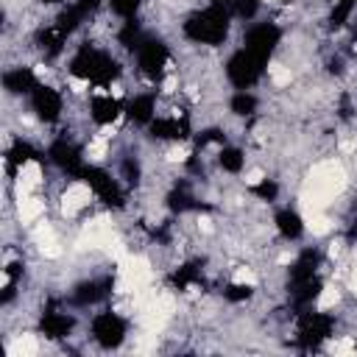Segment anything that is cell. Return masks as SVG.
I'll use <instances>...</instances> for the list:
<instances>
[{
	"mask_svg": "<svg viewBox=\"0 0 357 357\" xmlns=\"http://www.w3.org/2000/svg\"><path fill=\"white\" fill-rule=\"evenodd\" d=\"M70 73L75 78H86L98 86H109L120 75V64L109 53H103L92 45H81V50L70 61Z\"/></svg>",
	"mask_w": 357,
	"mask_h": 357,
	"instance_id": "obj_1",
	"label": "cell"
},
{
	"mask_svg": "<svg viewBox=\"0 0 357 357\" xmlns=\"http://www.w3.org/2000/svg\"><path fill=\"white\" fill-rule=\"evenodd\" d=\"M229 17H231V11L226 6L212 3L209 8L195 11L192 17H187L184 33L192 42H201V45H220L229 33Z\"/></svg>",
	"mask_w": 357,
	"mask_h": 357,
	"instance_id": "obj_2",
	"label": "cell"
},
{
	"mask_svg": "<svg viewBox=\"0 0 357 357\" xmlns=\"http://www.w3.org/2000/svg\"><path fill=\"white\" fill-rule=\"evenodd\" d=\"M265 61H268V59H262V56L251 53L248 47H243V50H237V53L229 59V64H226V75H229V81H231L234 86L248 89L251 84L259 81Z\"/></svg>",
	"mask_w": 357,
	"mask_h": 357,
	"instance_id": "obj_3",
	"label": "cell"
},
{
	"mask_svg": "<svg viewBox=\"0 0 357 357\" xmlns=\"http://www.w3.org/2000/svg\"><path fill=\"white\" fill-rule=\"evenodd\" d=\"M335 329V318L326 312H304L298 318V337L296 343L301 349H318Z\"/></svg>",
	"mask_w": 357,
	"mask_h": 357,
	"instance_id": "obj_4",
	"label": "cell"
},
{
	"mask_svg": "<svg viewBox=\"0 0 357 357\" xmlns=\"http://www.w3.org/2000/svg\"><path fill=\"white\" fill-rule=\"evenodd\" d=\"M78 178H84L92 190H95V195L103 201V204H109V206H123L126 204V198H123V190L117 187V181L103 170V167H86L84 165V170H81V176Z\"/></svg>",
	"mask_w": 357,
	"mask_h": 357,
	"instance_id": "obj_5",
	"label": "cell"
},
{
	"mask_svg": "<svg viewBox=\"0 0 357 357\" xmlns=\"http://www.w3.org/2000/svg\"><path fill=\"white\" fill-rule=\"evenodd\" d=\"M170 53H167V45L162 39H153V36H145L139 50H137V61H139V70L148 75V78H162L165 73V64H167Z\"/></svg>",
	"mask_w": 357,
	"mask_h": 357,
	"instance_id": "obj_6",
	"label": "cell"
},
{
	"mask_svg": "<svg viewBox=\"0 0 357 357\" xmlns=\"http://www.w3.org/2000/svg\"><path fill=\"white\" fill-rule=\"evenodd\" d=\"M92 335L103 349H117L126 337V321L114 312H100L92 318Z\"/></svg>",
	"mask_w": 357,
	"mask_h": 357,
	"instance_id": "obj_7",
	"label": "cell"
},
{
	"mask_svg": "<svg viewBox=\"0 0 357 357\" xmlns=\"http://www.w3.org/2000/svg\"><path fill=\"white\" fill-rule=\"evenodd\" d=\"M279 36H282V31H279L276 25L262 22V25H254V28L245 33V47H248L251 53L268 59V56L273 53V47L279 45Z\"/></svg>",
	"mask_w": 357,
	"mask_h": 357,
	"instance_id": "obj_8",
	"label": "cell"
},
{
	"mask_svg": "<svg viewBox=\"0 0 357 357\" xmlns=\"http://www.w3.org/2000/svg\"><path fill=\"white\" fill-rule=\"evenodd\" d=\"M31 106H33V112L39 114V120L53 123V120H59V114H61V95H59L53 86H36V89L31 92Z\"/></svg>",
	"mask_w": 357,
	"mask_h": 357,
	"instance_id": "obj_9",
	"label": "cell"
},
{
	"mask_svg": "<svg viewBox=\"0 0 357 357\" xmlns=\"http://www.w3.org/2000/svg\"><path fill=\"white\" fill-rule=\"evenodd\" d=\"M47 156L53 159V165H59L61 170H67L70 176H81V170H84V162H81V151L73 145V142H67V139H56L53 145H50V151H47Z\"/></svg>",
	"mask_w": 357,
	"mask_h": 357,
	"instance_id": "obj_10",
	"label": "cell"
},
{
	"mask_svg": "<svg viewBox=\"0 0 357 357\" xmlns=\"http://www.w3.org/2000/svg\"><path fill=\"white\" fill-rule=\"evenodd\" d=\"M151 134L153 137H162V139H184L190 137V123L187 117H159V120H151Z\"/></svg>",
	"mask_w": 357,
	"mask_h": 357,
	"instance_id": "obj_11",
	"label": "cell"
},
{
	"mask_svg": "<svg viewBox=\"0 0 357 357\" xmlns=\"http://www.w3.org/2000/svg\"><path fill=\"white\" fill-rule=\"evenodd\" d=\"M39 326H42V332H45L50 340H59V337H67V335L73 332L75 321H73V315H64V312H56V310H45Z\"/></svg>",
	"mask_w": 357,
	"mask_h": 357,
	"instance_id": "obj_12",
	"label": "cell"
},
{
	"mask_svg": "<svg viewBox=\"0 0 357 357\" xmlns=\"http://www.w3.org/2000/svg\"><path fill=\"white\" fill-rule=\"evenodd\" d=\"M3 86H6L8 92L20 95V92H33L39 84H36V75H33L28 67H14V70H8V73L3 75Z\"/></svg>",
	"mask_w": 357,
	"mask_h": 357,
	"instance_id": "obj_13",
	"label": "cell"
},
{
	"mask_svg": "<svg viewBox=\"0 0 357 357\" xmlns=\"http://www.w3.org/2000/svg\"><path fill=\"white\" fill-rule=\"evenodd\" d=\"M321 279L318 276H310V279H301V282H290V296H293V304L296 307H304L310 304L312 298H318L321 293Z\"/></svg>",
	"mask_w": 357,
	"mask_h": 357,
	"instance_id": "obj_14",
	"label": "cell"
},
{
	"mask_svg": "<svg viewBox=\"0 0 357 357\" xmlns=\"http://www.w3.org/2000/svg\"><path fill=\"white\" fill-rule=\"evenodd\" d=\"M112 287V279H95V282H84L75 287V304H95L100 301Z\"/></svg>",
	"mask_w": 357,
	"mask_h": 357,
	"instance_id": "obj_15",
	"label": "cell"
},
{
	"mask_svg": "<svg viewBox=\"0 0 357 357\" xmlns=\"http://www.w3.org/2000/svg\"><path fill=\"white\" fill-rule=\"evenodd\" d=\"M318 262H321L318 251H312V248L301 251V254H298V259H296V262H293V268H290V282H301V279L315 276Z\"/></svg>",
	"mask_w": 357,
	"mask_h": 357,
	"instance_id": "obj_16",
	"label": "cell"
},
{
	"mask_svg": "<svg viewBox=\"0 0 357 357\" xmlns=\"http://www.w3.org/2000/svg\"><path fill=\"white\" fill-rule=\"evenodd\" d=\"M89 109H92V120L100 123V126L117 120V114H120V103H117L114 98H106V95H103V98H92Z\"/></svg>",
	"mask_w": 357,
	"mask_h": 357,
	"instance_id": "obj_17",
	"label": "cell"
},
{
	"mask_svg": "<svg viewBox=\"0 0 357 357\" xmlns=\"http://www.w3.org/2000/svg\"><path fill=\"white\" fill-rule=\"evenodd\" d=\"M276 229H279L282 237L296 240V237H301V231H304V220H301L298 212H293V209H282V212L276 215Z\"/></svg>",
	"mask_w": 357,
	"mask_h": 357,
	"instance_id": "obj_18",
	"label": "cell"
},
{
	"mask_svg": "<svg viewBox=\"0 0 357 357\" xmlns=\"http://www.w3.org/2000/svg\"><path fill=\"white\" fill-rule=\"evenodd\" d=\"M128 117L134 123H151L153 120V95H137L128 103Z\"/></svg>",
	"mask_w": 357,
	"mask_h": 357,
	"instance_id": "obj_19",
	"label": "cell"
},
{
	"mask_svg": "<svg viewBox=\"0 0 357 357\" xmlns=\"http://www.w3.org/2000/svg\"><path fill=\"white\" fill-rule=\"evenodd\" d=\"M64 39H67V36H64V33H61L56 25H53V28H45V31H39V33H36V42H39V47H42L47 56H56V53L61 50Z\"/></svg>",
	"mask_w": 357,
	"mask_h": 357,
	"instance_id": "obj_20",
	"label": "cell"
},
{
	"mask_svg": "<svg viewBox=\"0 0 357 357\" xmlns=\"http://www.w3.org/2000/svg\"><path fill=\"white\" fill-rule=\"evenodd\" d=\"M6 156H8V167L14 170L17 165H25L28 159H36L39 153H36V151H33V148H31L28 142H22V139H17V142H14L11 148H8V153H6Z\"/></svg>",
	"mask_w": 357,
	"mask_h": 357,
	"instance_id": "obj_21",
	"label": "cell"
},
{
	"mask_svg": "<svg viewBox=\"0 0 357 357\" xmlns=\"http://www.w3.org/2000/svg\"><path fill=\"white\" fill-rule=\"evenodd\" d=\"M142 39H145V33L139 31V25H137L134 20L123 25V31H120V45H126L128 50H139V45H142Z\"/></svg>",
	"mask_w": 357,
	"mask_h": 357,
	"instance_id": "obj_22",
	"label": "cell"
},
{
	"mask_svg": "<svg viewBox=\"0 0 357 357\" xmlns=\"http://www.w3.org/2000/svg\"><path fill=\"white\" fill-rule=\"evenodd\" d=\"M218 162H220L223 170L240 173V167H243V151H240V148H223L220 156H218Z\"/></svg>",
	"mask_w": 357,
	"mask_h": 357,
	"instance_id": "obj_23",
	"label": "cell"
},
{
	"mask_svg": "<svg viewBox=\"0 0 357 357\" xmlns=\"http://www.w3.org/2000/svg\"><path fill=\"white\" fill-rule=\"evenodd\" d=\"M192 282H198V265H195V262H187V265H181V268L173 273V284H176L178 290H184V287L192 284Z\"/></svg>",
	"mask_w": 357,
	"mask_h": 357,
	"instance_id": "obj_24",
	"label": "cell"
},
{
	"mask_svg": "<svg viewBox=\"0 0 357 357\" xmlns=\"http://www.w3.org/2000/svg\"><path fill=\"white\" fill-rule=\"evenodd\" d=\"M254 109H257V98H254V95H248L245 89H243V92H237V95L231 98V112H234V114H243V117H245V114H251Z\"/></svg>",
	"mask_w": 357,
	"mask_h": 357,
	"instance_id": "obj_25",
	"label": "cell"
},
{
	"mask_svg": "<svg viewBox=\"0 0 357 357\" xmlns=\"http://www.w3.org/2000/svg\"><path fill=\"white\" fill-rule=\"evenodd\" d=\"M170 209H176V212H184V209H198L201 204L195 201V198H190L184 190H176V192H170Z\"/></svg>",
	"mask_w": 357,
	"mask_h": 357,
	"instance_id": "obj_26",
	"label": "cell"
},
{
	"mask_svg": "<svg viewBox=\"0 0 357 357\" xmlns=\"http://www.w3.org/2000/svg\"><path fill=\"white\" fill-rule=\"evenodd\" d=\"M259 8V0H231V14L240 20H251Z\"/></svg>",
	"mask_w": 357,
	"mask_h": 357,
	"instance_id": "obj_27",
	"label": "cell"
},
{
	"mask_svg": "<svg viewBox=\"0 0 357 357\" xmlns=\"http://www.w3.org/2000/svg\"><path fill=\"white\" fill-rule=\"evenodd\" d=\"M251 293H254L251 284H229V287L223 290V296H226L229 301H245V298H251Z\"/></svg>",
	"mask_w": 357,
	"mask_h": 357,
	"instance_id": "obj_28",
	"label": "cell"
},
{
	"mask_svg": "<svg viewBox=\"0 0 357 357\" xmlns=\"http://www.w3.org/2000/svg\"><path fill=\"white\" fill-rule=\"evenodd\" d=\"M251 192H254V195H259L262 201H273V198H276V192H279V187H276L273 181H268V178H265V181L254 184V187H251Z\"/></svg>",
	"mask_w": 357,
	"mask_h": 357,
	"instance_id": "obj_29",
	"label": "cell"
},
{
	"mask_svg": "<svg viewBox=\"0 0 357 357\" xmlns=\"http://www.w3.org/2000/svg\"><path fill=\"white\" fill-rule=\"evenodd\" d=\"M112 8H114L120 17H134L137 8H139V0H112Z\"/></svg>",
	"mask_w": 357,
	"mask_h": 357,
	"instance_id": "obj_30",
	"label": "cell"
},
{
	"mask_svg": "<svg viewBox=\"0 0 357 357\" xmlns=\"http://www.w3.org/2000/svg\"><path fill=\"white\" fill-rule=\"evenodd\" d=\"M349 11H351V3L340 0V3H337V8L332 11V25H335V28H337V25H343V22H346V17H349Z\"/></svg>",
	"mask_w": 357,
	"mask_h": 357,
	"instance_id": "obj_31",
	"label": "cell"
},
{
	"mask_svg": "<svg viewBox=\"0 0 357 357\" xmlns=\"http://www.w3.org/2000/svg\"><path fill=\"white\" fill-rule=\"evenodd\" d=\"M195 142H198L201 148H204V145H209V142H223V134H220L218 128H209V131H201Z\"/></svg>",
	"mask_w": 357,
	"mask_h": 357,
	"instance_id": "obj_32",
	"label": "cell"
},
{
	"mask_svg": "<svg viewBox=\"0 0 357 357\" xmlns=\"http://www.w3.org/2000/svg\"><path fill=\"white\" fill-rule=\"evenodd\" d=\"M73 6H75V8H78L84 17H86L89 11H95V8L100 6V0H78V3H73Z\"/></svg>",
	"mask_w": 357,
	"mask_h": 357,
	"instance_id": "obj_33",
	"label": "cell"
},
{
	"mask_svg": "<svg viewBox=\"0 0 357 357\" xmlns=\"http://www.w3.org/2000/svg\"><path fill=\"white\" fill-rule=\"evenodd\" d=\"M11 298H14V282L8 279V282H6V287H3V296H0V304H8Z\"/></svg>",
	"mask_w": 357,
	"mask_h": 357,
	"instance_id": "obj_34",
	"label": "cell"
},
{
	"mask_svg": "<svg viewBox=\"0 0 357 357\" xmlns=\"http://www.w3.org/2000/svg\"><path fill=\"white\" fill-rule=\"evenodd\" d=\"M123 170H126V173H128V181H137V165H134V162H131V159H128V162H126V165H123Z\"/></svg>",
	"mask_w": 357,
	"mask_h": 357,
	"instance_id": "obj_35",
	"label": "cell"
},
{
	"mask_svg": "<svg viewBox=\"0 0 357 357\" xmlns=\"http://www.w3.org/2000/svg\"><path fill=\"white\" fill-rule=\"evenodd\" d=\"M20 268H22V265H20V262H11V265H8V268H6V276H8V279H11V282H14V279H17V276H20Z\"/></svg>",
	"mask_w": 357,
	"mask_h": 357,
	"instance_id": "obj_36",
	"label": "cell"
},
{
	"mask_svg": "<svg viewBox=\"0 0 357 357\" xmlns=\"http://www.w3.org/2000/svg\"><path fill=\"white\" fill-rule=\"evenodd\" d=\"M212 3H218V6H226V3H231V0H212Z\"/></svg>",
	"mask_w": 357,
	"mask_h": 357,
	"instance_id": "obj_37",
	"label": "cell"
},
{
	"mask_svg": "<svg viewBox=\"0 0 357 357\" xmlns=\"http://www.w3.org/2000/svg\"><path fill=\"white\" fill-rule=\"evenodd\" d=\"M42 3H59V0H42Z\"/></svg>",
	"mask_w": 357,
	"mask_h": 357,
	"instance_id": "obj_38",
	"label": "cell"
},
{
	"mask_svg": "<svg viewBox=\"0 0 357 357\" xmlns=\"http://www.w3.org/2000/svg\"><path fill=\"white\" fill-rule=\"evenodd\" d=\"M346 3H351V6H354V3H357V0H346Z\"/></svg>",
	"mask_w": 357,
	"mask_h": 357,
	"instance_id": "obj_39",
	"label": "cell"
}]
</instances>
